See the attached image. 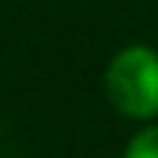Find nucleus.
<instances>
[{
	"label": "nucleus",
	"instance_id": "1",
	"mask_svg": "<svg viewBox=\"0 0 158 158\" xmlns=\"http://www.w3.org/2000/svg\"><path fill=\"white\" fill-rule=\"evenodd\" d=\"M106 94L123 116H158V52L148 45L123 48L106 68Z\"/></svg>",
	"mask_w": 158,
	"mask_h": 158
},
{
	"label": "nucleus",
	"instance_id": "2",
	"mask_svg": "<svg viewBox=\"0 0 158 158\" xmlns=\"http://www.w3.org/2000/svg\"><path fill=\"white\" fill-rule=\"evenodd\" d=\"M123 158H158V126H148L132 135Z\"/></svg>",
	"mask_w": 158,
	"mask_h": 158
}]
</instances>
